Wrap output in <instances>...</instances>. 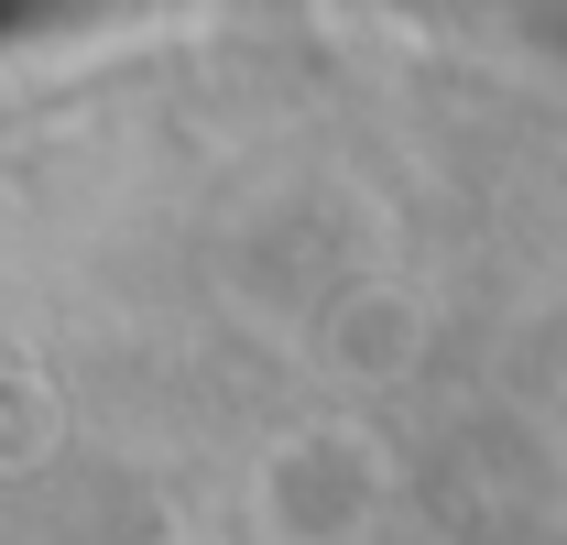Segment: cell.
I'll use <instances>...</instances> for the list:
<instances>
[{"label":"cell","mask_w":567,"mask_h":545,"mask_svg":"<svg viewBox=\"0 0 567 545\" xmlns=\"http://www.w3.org/2000/svg\"><path fill=\"white\" fill-rule=\"evenodd\" d=\"M33 11H44V0H0V33H22V22H33Z\"/></svg>","instance_id":"obj_1"}]
</instances>
